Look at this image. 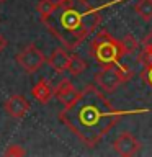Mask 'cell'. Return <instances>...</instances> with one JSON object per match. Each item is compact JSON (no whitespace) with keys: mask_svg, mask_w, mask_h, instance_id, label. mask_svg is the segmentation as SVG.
I'll use <instances>...</instances> for the list:
<instances>
[{"mask_svg":"<svg viewBox=\"0 0 152 157\" xmlns=\"http://www.w3.org/2000/svg\"><path fill=\"white\" fill-rule=\"evenodd\" d=\"M146 111L147 110L120 111L108 101L100 88L87 85L82 90L80 98L72 106L64 108L59 118L87 147H95L121 120V116Z\"/></svg>","mask_w":152,"mask_h":157,"instance_id":"6da1fadb","label":"cell"},{"mask_svg":"<svg viewBox=\"0 0 152 157\" xmlns=\"http://www.w3.org/2000/svg\"><path fill=\"white\" fill-rule=\"evenodd\" d=\"M103 8H93L87 0H57V8L43 23L64 48L75 49L98 28Z\"/></svg>","mask_w":152,"mask_h":157,"instance_id":"7a4b0ae2","label":"cell"},{"mask_svg":"<svg viewBox=\"0 0 152 157\" xmlns=\"http://www.w3.org/2000/svg\"><path fill=\"white\" fill-rule=\"evenodd\" d=\"M90 54L98 64L106 66V64H116L124 56L121 49V39H116L111 33L100 29L92 39Z\"/></svg>","mask_w":152,"mask_h":157,"instance_id":"3957f363","label":"cell"},{"mask_svg":"<svg viewBox=\"0 0 152 157\" xmlns=\"http://www.w3.org/2000/svg\"><path fill=\"white\" fill-rule=\"evenodd\" d=\"M132 77V72L126 66H121L120 62L116 64H106L98 71L93 77L97 87L103 93H113L120 88L123 83H126Z\"/></svg>","mask_w":152,"mask_h":157,"instance_id":"277c9868","label":"cell"},{"mask_svg":"<svg viewBox=\"0 0 152 157\" xmlns=\"http://www.w3.org/2000/svg\"><path fill=\"white\" fill-rule=\"evenodd\" d=\"M17 62L26 74H34L43 67V64L46 62V57L39 48H36L34 44H29L17 54Z\"/></svg>","mask_w":152,"mask_h":157,"instance_id":"5b68a950","label":"cell"},{"mask_svg":"<svg viewBox=\"0 0 152 157\" xmlns=\"http://www.w3.org/2000/svg\"><path fill=\"white\" fill-rule=\"evenodd\" d=\"M113 151L118 155L131 157V155H136L141 151V142L132 132L124 131L113 141Z\"/></svg>","mask_w":152,"mask_h":157,"instance_id":"8992f818","label":"cell"},{"mask_svg":"<svg viewBox=\"0 0 152 157\" xmlns=\"http://www.w3.org/2000/svg\"><path fill=\"white\" fill-rule=\"evenodd\" d=\"M54 95H56L57 100L64 105V108H67V106H72L74 103L80 98L82 92L77 90L70 80L62 78V80L59 82L56 87H54Z\"/></svg>","mask_w":152,"mask_h":157,"instance_id":"52a82bcc","label":"cell"},{"mask_svg":"<svg viewBox=\"0 0 152 157\" xmlns=\"http://www.w3.org/2000/svg\"><path fill=\"white\" fill-rule=\"evenodd\" d=\"M29 110H31V105L23 95H12L5 101V111L15 120H23L29 113Z\"/></svg>","mask_w":152,"mask_h":157,"instance_id":"ba28073f","label":"cell"},{"mask_svg":"<svg viewBox=\"0 0 152 157\" xmlns=\"http://www.w3.org/2000/svg\"><path fill=\"white\" fill-rule=\"evenodd\" d=\"M69 61H70V54H69L67 48H57L54 49L51 57H49V66H51L57 74H62L67 71L69 67Z\"/></svg>","mask_w":152,"mask_h":157,"instance_id":"9c48e42d","label":"cell"},{"mask_svg":"<svg viewBox=\"0 0 152 157\" xmlns=\"http://www.w3.org/2000/svg\"><path fill=\"white\" fill-rule=\"evenodd\" d=\"M31 93H33V97L36 98L39 103H49V100L54 97V88L49 85L44 78H41V80L33 87Z\"/></svg>","mask_w":152,"mask_h":157,"instance_id":"30bf717a","label":"cell"},{"mask_svg":"<svg viewBox=\"0 0 152 157\" xmlns=\"http://www.w3.org/2000/svg\"><path fill=\"white\" fill-rule=\"evenodd\" d=\"M134 10L141 20H144V21L152 20V0H137L134 5Z\"/></svg>","mask_w":152,"mask_h":157,"instance_id":"8fae6325","label":"cell"},{"mask_svg":"<svg viewBox=\"0 0 152 157\" xmlns=\"http://www.w3.org/2000/svg\"><path fill=\"white\" fill-rule=\"evenodd\" d=\"M85 69H87L85 59H82L80 56H77V54H70V61H69L67 72L72 74V75H80Z\"/></svg>","mask_w":152,"mask_h":157,"instance_id":"7c38bea8","label":"cell"},{"mask_svg":"<svg viewBox=\"0 0 152 157\" xmlns=\"http://www.w3.org/2000/svg\"><path fill=\"white\" fill-rule=\"evenodd\" d=\"M139 48V43L137 39L132 36V34H126L124 38L121 39V49H123V54L124 56H129V54H134Z\"/></svg>","mask_w":152,"mask_h":157,"instance_id":"4fadbf2b","label":"cell"},{"mask_svg":"<svg viewBox=\"0 0 152 157\" xmlns=\"http://www.w3.org/2000/svg\"><path fill=\"white\" fill-rule=\"evenodd\" d=\"M56 8H57V2H54V0H39L36 5L38 13L41 15V20L48 18Z\"/></svg>","mask_w":152,"mask_h":157,"instance_id":"5bb4252c","label":"cell"},{"mask_svg":"<svg viewBox=\"0 0 152 157\" xmlns=\"http://www.w3.org/2000/svg\"><path fill=\"white\" fill-rule=\"evenodd\" d=\"M3 154L5 155H10V157H21V155L26 154V151H25L20 144H10L7 149H5Z\"/></svg>","mask_w":152,"mask_h":157,"instance_id":"9a60e30c","label":"cell"},{"mask_svg":"<svg viewBox=\"0 0 152 157\" xmlns=\"http://www.w3.org/2000/svg\"><path fill=\"white\" fill-rule=\"evenodd\" d=\"M141 77L146 83H149V85L152 87V64L144 66V69H142V72H141Z\"/></svg>","mask_w":152,"mask_h":157,"instance_id":"2e32d148","label":"cell"},{"mask_svg":"<svg viewBox=\"0 0 152 157\" xmlns=\"http://www.w3.org/2000/svg\"><path fill=\"white\" fill-rule=\"evenodd\" d=\"M142 44H144V54H150L152 52V31L146 34L144 41H142Z\"/></svg>","mask_w":152,"mask_h":157,"instance_id":"e0dca14e","label":"cell"},{"mask_svg":"<svg viewBox=\"0 0 152 157\" xmlns=\"http://www.w3.org/2000/svg\"><path fill=\"white\" fill-rule=\"evenodd\" d=\"M8 46V41H7V38L3 36V34H0V52L5 51V48Z\"/></svg>","mask_w":152,"mask_h":157,"instance_id":"ac0fdd59","label":"cell"},{"mask_svg":"<svg viewBox=\"0 0 152 157\" xmlns=\"http://www.w3.org/2000/svg\"><path fill=\"white\" fill-rule=\"evenodd\" d=\"M3 2H7V0H0V3H3Z\"/></svg>","mask_w":152,"mask_h":157,"instance_id":"d6986e66","label":"cell"}]
</instances>
